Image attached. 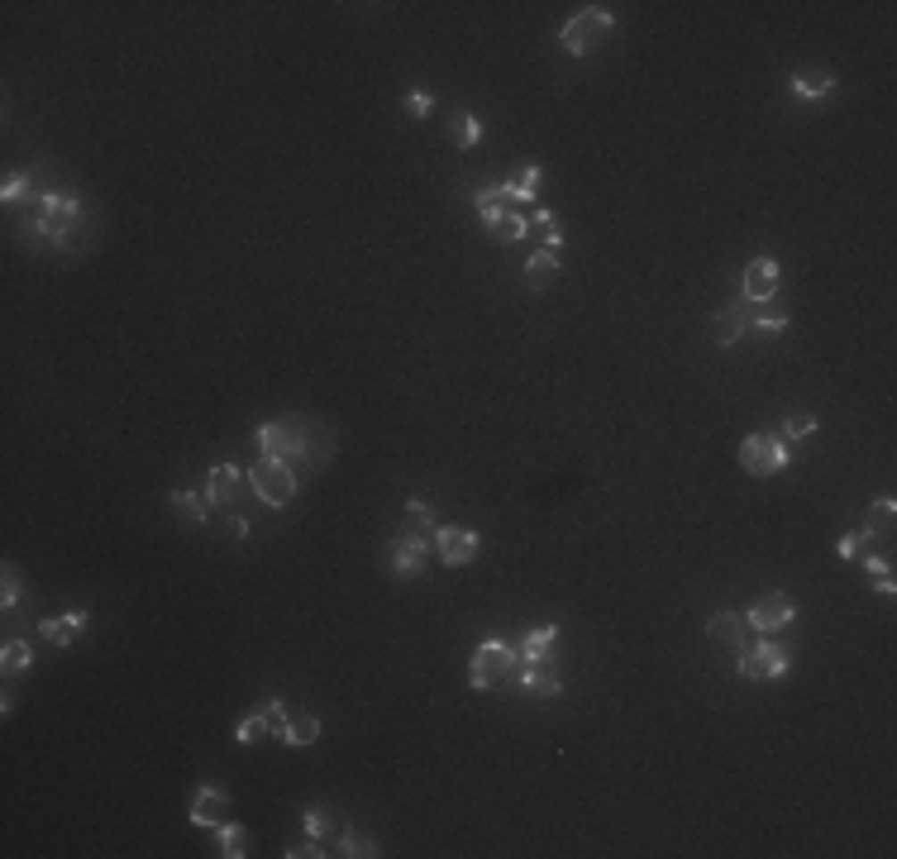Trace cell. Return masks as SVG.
<instances>
[{"mask_svg": "<svg viewBox=\"0 0 897 859\" xmlns=\"http://www.w3.org/2000/svg\"><path fill=\"white\" fill-rule=\"evenodd\" d=\"M511 678H516V649H506L502 640H482L473 649V659H468V683L487 692V688L511 683Z\"/></svg>", "mask_w": 897, "mask_h": 859, "instance_id": "cell-1", "label": "cell"}, {"mask_svg": "<svg viewBox=\"0 0 897 859\" xmlns=\"http://www.w3.org/2000/svg\"><path fill=\"white\" fill-rule=\"evenodd\" d=\"M248 482H253V492H258L263 506H287L296 496V473H292V463H282V459H258Z\"/></svg>", "mask_w": 897, "mask_h": 859, "instance_id": "cell-2", "label": "cell"}, {"mask_svg": "<svg viewBox=\"0 0 897 859\" xmlns=\"http://www.w3.org/2000/svg\"><path fill=\"white\" fill-rule=\"evenodd\" d=\"M740 468H744V473H754V478H768V473H778V468H788V439H778V435H750L740 445Z\"/></svg>", "mask_w": 897, "mask_h": 859, "instance_id": "cell-3", "label": "cell"}, {"mask_svg": "<svg viewBox=\"0 0 897 859\" xmlns=\"http://www.w3.org/2000/svg\"><path fill=\"white\" fill-rule=\"evenodd\" d=\"M788 663H793V649L764 640V645H744V649H740L735 673L750 678V683H759V678H783V673H788Z\"/></svg>", "mask_w": 897, "mask_h": 859, "instance_id": "cell-4", "label": "cell"}, {"mask_svg": "<svg viewBox=\"0 0 897 859\" xmlns=\"http://www.w3.org/2000/svg\"><path fill=\"white\" fill-rule=\"evenodd\" d=\"M611 29V15H606L602 5H587L583 15H573L569 24L559 29V44H563V53H573V58H583V53L597 44V38Z\"/></svg>", "mask_w": 897, "mask_h": 859, "instance_id": "cell-5", "label": "cell"}, {"mask_svg": "<svg viewBox=\"0 0 897 859\" xmlns=\"http://www.w3.org/2000/svg\"><path fill=\"white\" fill-rule=\"evenodd\" d=\"M793 616H797V606H793V597H788V592H764V597H754V606L744 612V621H750V630H764V635L783 630Z\"/></svg>", "mask_w": 897, "mask_h": 859, "instance_id": "cell-6", "label": "cell"}, {"mask_svg": "<svg viewBox=\"0 0 897 859\" xmlns=\"http://www.w3.org/2000/svg\"><path fill=\"white\" fill-rule=\"evenodd\" d=\"M435 545H439V559H444L449 568H463L478 559V545L482 539L468 530V525H439L435 530Z\"/></svg>", "mask_w": 897, "mask_h": 859, "instance_id": "cell-7", "label": "cell"}, {"mask_svg": "<svg viewBox=\"0 0 897 859\" xmlns=\"http://www.w3.org/2000/svg\"><path fill=\"white\" fill-rule=\"evenodd\" d=\"M77 215H81V201L53 191V196H44V211H38V229L53 234V239H67V229H72Z\"/></svg>", "mask_w": 897, "mask_h": 859, "instance_id": "cell-8", "label": "cell"}, {"mask_svg": "<svg viewBox=\"0 0 897 859\" xmlns=\"http://www.w3.org/2000/svg\"><path fill=\"white\" fill-rule=\"evenodd\" d=\"M516 683L530 692V697H554V692L563 688V678L549 669L544 659H516Z\"/></svg>", "mask_w": 897, "mask_h": 859, "instance_id": "cell-9", "label": "cell"}, {"mask_svg": "<svg viewBox=\"0 0 897 859\" xmlns=\"http://www.w3.org/2000/svg\"><path fill=\"white\" fill-rule=\"evenodd\" d=\"M774 292H778V263L754 258L744 268V301H774Z\"/></svg>", "mask_w": 897, "mask_h": 859, "instance_id": "cell-10", "label": "cell"}, {"mask_svg": "<svg viewBox=\"0 0 897 859\" xmlns=\"http://www.w3.org/2000/svg\"><path fill=\"white\" fill-rule=\"evenodd\" d=\"M707 640L730 645V649H744V645H750V621H744L740 612H716L707 621Z\"/></svg>", "mask_w": 897, "mask_h": 859, "instance_id": "cell-11", "label": "cell"}, {"mask_svg": "<svg viewBox=\"0 0 897 859\" xmlns=\"http://www.w3.org/2000/svg\"><path fill=\"white\" fill-rule=\"evenodd\" d=\"M754 325V315H750V301H740V306H726L721 315H716V325H711V335H716V344H721V349H730V344H735L740 335H744V329H750Z\"/></svg>", "mask_w": 897, "mask_h": 859, "instance_id": "cell-12", "label": "cell"}, {"mask_svg": "<svg viewBox=\"0 0 897 859\" xmlns=\"http://www.w3.org/2000/svg\"><path fill=\"white\" fill-rule=\"evenodd\" d=\"M225 807H229V802H225V793H220V788H196V793H191V821H196V826H220V821H225Z\"/></svg>", "mask_w": 897, "mask_h": 859, "instance_id": "cell-13", "label": "cell"}, {"mask_svg": "<svg viewBox=\"0 0 897 859\" xmlns=\"http://www.w3.org/2000/svg\"><path fill=\"white\" fill-rule=\"evenodd\" d=\"M234 496H239V468H234V463L211 468V488H205V502H215V506H234Z\"/></svg>", "mask_w": 897, "mask_h": 859, "instance_id": "cell-14", "label": "cell"}, {"mask_svg": "<svg viewBox=\"0 0 897 859\" xmlns=\"http://www.w3.org/2000/svg\"><path fill=\"white\" fill-rule=\"evenodd\" d=\"M278 740L282 745H315V740H320V716H315V712L287 716V726L278 730Z\"/></svg>", "mask_w": 897, "mask_h": 859, "instance_id": "cell-15", "label": "cell"}, {"mask_svg": "<svg viewBox=\"0 0 897 859\" xmlns=\"http://www.w3.org/2000/svg\"><path fill=\"white\" fill-rule=\"evenodd\" d=\"M81 626H87V612H67V616H48L38 630H44L48 645H72L81 635Z\"/></svg>", "mask_w": 897, "mask_h": 859, "instance_id": "cell-16", "label": "cell"}, {"mask_svg": "<svg viewBox=\"0 0 897 859\" xmlns=\"http://www.w3.org/2000/svg\"><path fill=\"white\" fill-rule=\"evenodd\" d=\"M392 568H396V573H420V568H425V539H416V535H396L392 539Z\"/></svg>", "mask_w": 897, "mask_h": 859, "instance_id": "cell-17", "label": "cell"}, {"mask_svg": "<svg viewBox=\"0 0 897 859\" xmlns=\"http://www.w3.org/2000/svg\"><path fill=\"white\" fill-rule=\"evenodd\" d=\"M793 96H807V101H826L835 91V77L831 72H793Z\"/></svg>", "mask_w": 897, "mask_h": 859, "instance_id": "cell-18", "label": "cell"}, {"mask_svg": "<svg viewBox=\"0 0 897 859\" xmlns=\"http://www.w3.org/2000/svg\"><path fill=\"white\" fill-rule=\"evenodd\" d=\"M893 511H897V502H893V496H878V502L868 506L864 535H868V539H893Z\"/></svg>", "mask_w": 897, "mask_h": 859, "instance_id": "cell-19", "label": "cell"}, {"mask_svg": "<svg viewBox=\"0 0 897 859\" xmlns=\"http://www.w3.org/2000/svg\"><path fill=\"white\" fill-rule=\"evenodd\" d=\"M554 272H559V248H535V254H530V263H526L530 287H544Z\"/></svg>", "mask_w": 897, "mask_h": 859, "instance_id": "cell-20", "label": "cell"}, {"mask_svg": "<svg viewBox=\"0 0 897 859\" xmlns=\"http://www.w3.org/2000/svg\"><path fill=\"white\" fill-rule=\"evenodd\" d=\"M482 138V124H478V115H468V110H459V115L449 120V144L453 148H473Z\"/></svg>", "mask_w": 897, "mask_h": 859, "instance_id": "cell-21", "label": "cell"}, {"mask_svg": "<svg viewBox=\"0 0 897 859\" xmlns=\"http://www.w3.org/2000/svg\"><path fill=\"white\" fill-rule=\"evenodd\" d=\"M526 239H544V248H559V244H563V229H559L554 211H535V215H530Z\"/></svg>", "mask_w": 897, "mask_h": 859, "instance_id": "cell-22", "label": "cell"}, {"mask_svg": "<svg viewBox=\"0 0 897 859\" xmlns=\"http://www.w3.org/2000/svg\"><path fill=\"white\" fill-rule=\"evenodd\" d=\"M492 239L496 244H516V239H526V229H530V220L526 215H520V211H506L502 220H492Z\"/></svg>", "mask_w": 897, "mask_h": 859, "instance_id": "cell-23", "label": "cell"}, {"mask_svg": "<svg viewBox=\"0 0 897 859\" xmlns=\"http://www.w3.org/2000/svg\"><path fill=\"white\" fill-rule=\"evenodd\" d=\"M864 573H868V583H874L878 592H883V597H888V592L897 588V578H893V563L888 559H883V554H864Z\"/></svg>", "mask_w": 897, "mask_h": 859, "instance_id": "cell-24", "label": "cell"}, {"mask_svg": "<svg viewBox=\"0 0 897 859\" xmlns=\"http://www.w3.org/2000/svg\"><path fill=\"white\" fill-rule=\"evenodd\" d=\"M535 182H540V168H535V163H526V168H520L516 177H511V182H506L502 191L511 196V205H516V201H535Z\"/></svg>", "mask_w": 897, "mask_h": 859, "instance_id": "cell-25", "label": "cell"}, {"mask_svg": "<svg viewBox=\"0 0 897 859\" xmlns=\"http://www.w3.org/2000/svg\"><path fill=\"white\" fill-rule=\"evenodd\" d=\"M473 205H478V215L487 220V225H492V220H502L506 211H516V205H511V196H506L502 187H496V191H478V196H473Z\"/></svg>", "mask_w": 897, "mask_h": 859, "instance_id": "cell-26", "label": "cell"}, {"mask_svg": "<svg viewBox=\"0 0 897 859\" xmlns=\"http://www.w3.org/2000/svg\"><path fill=\"white\" fill-rule=\"evenodd\" d=\"M339 855L368 859V855H378V840L363 836V830H353V826H344V830H339Z\"/></svg>", "mask_w": 897, "mask_h": 859, "instance_id": "cell-27", "label": "cell"}, {"mask_svg": "<svg viewBox=\"0 0 897 859\" xmlns=\"http://www.w3.org/2000/svg\"><path fill=\"white\" fill-rule=\"evenodd\" d=\"M263 736H272V721H268V712H258V716H244V721L234 726V740H239V745H258Z\"/></svg>", "mask_w": 897, "mask_h": 859, "instance_id": "cell-28", "label": "cell"}, {"mask_svg": "<svg viewBox=\"0 0 897 859\" xmlns=\"http://www.w3.org/2000/svg\"><path fill=\"white\" fill-rule=\"evenodd\" d=\"M554 635H559L554 626H540V630H530V635H526V640H520V649H516V659H540V655H544V649H549V645H554Z\"/></svg>", "mask_w": 897, "mask_h": 859, "instance_id": "cell-29", "label": "cell"}, {"mask_svg": "<svg viewBox=\"0 0 897 859\" xmlns=\"http://www.w3.org/2000/svg\"><path fill=\"white\" fill-rule=\"evenodd\" d=\"M215 840H220V855H225V859H239V855H244V826L220 821V826H215Z\"/></svg>", "mask_w": 897, "mask_h": 859, "instance_id": "cell-30", "label": "cell"}, {"mask_svg": "<svg viewBox=\"0 0 897 859\" xmlns=\"http://www.w3.org/2000/svg\"><path fill=\"white\" fill-rule=\"evenodd\" d=\"M172 506H177V516L191 521V525L205 521V496H196V492H172Z\"/></svg>", "mask_w": 897, "mask_h": 859, "instance_id": "cell-31", "label": "cell"}, {"mask_svg": "<svg viewBox=\"0 0 897 859\" xmlns=\"http://www.w3.org/2000/svg\"><path fill=\"white\" fill-rule=\"evenodd\" d=\"M0 663H5V673H24V669L34 663V649L24 645V640H10V645H5V659H0Z\"/></svg>", "mask_w": 897, "mask_h": 859, "instance_id": "cell-32", "label": "cell"}, {"mask_svg": "<svg viewBox=\"0 0 897 859\" xmlns=\"http://www.w3.org/2000/svg\"><path fill=\"white\" fill-rule=\"evenodd\" d=\"M778 430H783V439H807L811 430H817V421H811V415H788Z\"/></svg>", "mask_w": 897, "mask_h": 859, "instance_id": "cell-33", "label": "cell"}, {"mask_svg": "<svg viewBox=\"0 0 897 859\" xmlns=\"http://www.w3.org/2000/svg\"><path fill=\"white\" fill-rule=\"evenodd\" d=\"M868 545H874V539H868L864 530H854V535H845V539H840V554H845V559H864V554H868Z\"/></svg>", "mask_w": 897, "mask_h": 859, "instance_id": "cell-34", "label": "cell"}, {"mask_svg": "<svg viewBox=\"0 0 897 859\" xmlns=\"http://www.w3.org/2000/svg\"><path fill=\"white\" fill-rule=\"evenodd\" d=\"M20 602V573H15V563H5V588H0V606H15Z\"/></svg>", "mask_w": 897, "mask_h": 859, "instance_id": "cell-35", "label": "cell"}, {"mask_svg": "<svg viewBox=\"0 0 897 859\" xmlns=\"http://www.w3.org/2000/svg\"><path fill=\"white\" fill-rule=\"evenodd\" d=\"M306 830H311V836H335V821H329L320 807H311L306 812Z\"/></svg>", "mask_w": 897, "mask_h": 859, "instance_id": "cell-36", "label": "cell"}, {"mask_svg": "<svg viewBox=\"0 0 897 859\" xmlns=\"http://www.w3.org/2000/svg\"><path fill=\"white\" fill-rule=\"evenodd\" d=\"M24 187H29V177H24V172H10L5 177V187H0V201H20V191Z\"/></svg>", "mask_w": 897, "mask_h": 859, "instance_id": "cell-37", "label": "cell"}, {"mask_svg": "<svg viewBox=\"0 0 897 859\" xmlns=\"http://www.w3.org/2000/svg\"><path fill=\"white\" fill-rule=\"evenodd\" d=\"M430 105H435L430 91H411V96H406V110H411V115H430Z\"/></svg>", "mask_w": 897, "mask_h": 859, "instance_id": "cell-38", "label": "cell"}, {"mask_svg": "<svg viewBox=\"0 0 897 859\" xmlns=\"http://www.w3.org/2000/svg\"><path fill=\"white\" fill-rule=\"evenodd\" d=\"M287 859H320L325 850H320V845H315V840H306V845H292V850H282Z\"/></svg>", "mask_w": 897, "mask_h": 859, "instance_id": "cell-39", "label": "cell"}, {"mask_svg": "<svg viewBox=\"0 0 897 859\" xmlns=\"http://www.w3.org/2000/svg\"><path fill=\"white\" fill-rule=\"evenodd\" d=\"M759 329H768V335H778V329H788V315H754Z\"/></svg>", "mask_w": 897, "mask_h": 859, "instance_id": "cell-40", "label": "cell"}]
</instances>
